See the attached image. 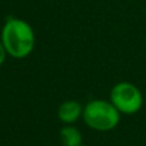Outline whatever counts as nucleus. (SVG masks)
<instances>
[{"label": "nucleus", "instance_id": "obj_2", "mask_svg": "<svg viewBox=\"0 0 146 146\" xmlns=\"http://www.w3.org/2000/svg\"><path fill=\"white\" fill-rule=\"evenodd\" d=\"M121 114L110 100H91L83 108V120L91 129L109 132L118 127Z\"/></svg>", "mask_w": 146, "mask_h": 146}, {"label": "nucleus", "instance_id": "obj_5", "mask_svg": "<svg viewBox=\"0 0 146 146\" xmlns=\"http://www.w3.org/2000/svg\"><path fill=\"white\" fill-rule=\"evenodd\" d=\"M60 138L64 146H82V132L72 124H65L60 131Z\"/></svg>", "mask_w": 146, "mask_h": 146}, {"label": "nucleus", "instance_id": "obj_6", "mask_svg": "<svg viewBox=\"0 0 146 146\" xmlns=\"http://www.w3.org/2000/svg\"><path fill=\"white\" fill-rule=\"evenodd\" d=\"M7 52H5V49H4V47H3V43H1V40H0V66L5 62V58H7Z\"/></svg>", "mask_w": 146, "mask_h": 146}, {"label": "nucleus", "instance_id": "obj_3", "mask_svg": "<svg viewBox=\"0 0 146 146\" xmlns=\"http://www.w3.org/2000/svg\"><path fill=\"white\" fill-rule=\"evenodd\" d=\"M110 102L123 115H135L143 106V94L131 82H119L111 88Z\"/></svg>", "mask_w": 146, "mask_h": 146}, {"label": "nucleus", "instance_id": "obj_1", "mask_svg": "<svg viewBox=\"0 0 146 146\" xmlns=\"http://www.w3.org/2000/svg\"><path fill=\"white\" fill-rule=\"evenodd\" d=\"M0 40L7 54L16 60H23L34 52L36 43L34 29L27 21L17 17H9L5 21Z\"/></svg>", "mask_w": 146, "mask_h": 146}, {"label": "nucleus", "instance_id": "obj_4", "mask_svg": "<svg viewBox=\"0 0 146 146\" xmlns=\"http://www.w3.org/2000/svg\"><path fill=\"white\" fill-rule=\"evenodd\" d=\"M84 106L76 100L64 101L57 109V118L64 124H74L83 116Z\"/></svg>", "mask_w": 146, "mask_h": 146}]
</instances>
